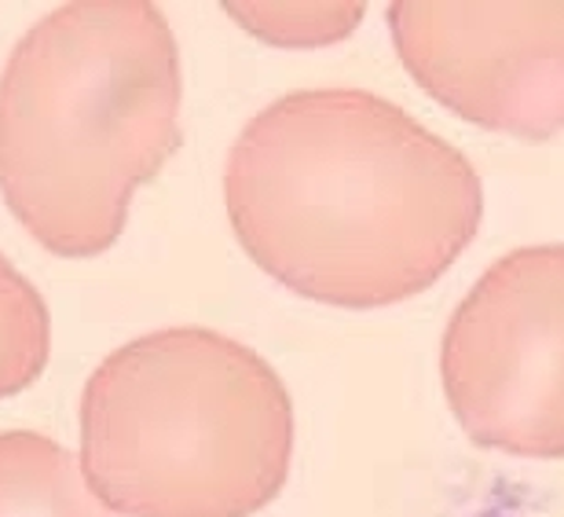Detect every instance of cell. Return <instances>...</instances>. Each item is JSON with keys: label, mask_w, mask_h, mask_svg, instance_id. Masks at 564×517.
<instances>
[{"label": "cell", "mask_w": 564, "mask_h": 517, "mask_svg": "<svg viewBox=\"0 0 564 517\" xmlns=\"http://www.w3.org/2000/svg\"><path fill=\"white\" fill-rule=\"evenodd\" d=\"M228 11L242 26L261 33L275 44H326L341 41L348 30L364 19V4H228Z\"/></svg>", "instance_id": "8"}, {"label": "cell", "mask_w": 564, "mask_h": 517, "mask_svg": "<svg viewBox=\"0 0 564 517\" xmlns=\"http://www.w3.org/2000/svg\"><path fill=\"white\" fill-rule=\"evenodd\" d=\"M408 74L436 104L491 132H564V4H389Z\"/></svg>", "instance_id": "5"}, {"label": "cell", "mask_w": 564, "mask_h": 517, "mask_svg": "<svg viewBox=\"0 0 564 517\" xmlns=\"http://www.w3.org/2000/svg\"><path fill=\"white\" fill-rule=\"evenodd\" d=\"M0 517H115L77 459L37 430L0 433Z\"/></svg>", "instance_id": "6"}, {"label": "cell", "mask_w": 564, "mask_h": 517, "mask_svg": "<svg viewBox=\"0 0 564 517\" xmlns=\"http://www.w3.org/2000/svg\"><path fill=\"white\" fill-rule=\"evenodd\" d=\"M184 74L165 11L85 0L22 33L0 74V195L55 257L121 239L132 195L184 143Z\"/></svg>", "instance_id": "2"}, {"label": "cell", "mask_w": 564, "mask_h": 517, "mask_svg": "<svg viewBox=\"0 0 564 517\" xmlns=\"http://www.w3.org/2000/svg\"><path fill=\"white\" fill-rule=\"evenodd\" d=\"M52 359V316L41 290L0 254V400L19 397Z\"/></svg>", "instance_id": "7"}, {"label": "cell", "mask_w": 564, "mask_h": 517, "mask_svg": "<svg viewBox=\"0 0 564 517\" xmlns=\"http://www.w3.org/2000/svg\"><path fill=\"white\" fill-rule=\"evenodd\" d=\"M290 463L286 381L220 331L132 338L82 389V474L110 514L253 517L286 488Z\"/></svg>", "instance_id": "3"}, {"label": "cell", "mask_w": 564, "mask_h": 517, "mask_svg": "<svg viewBox=\"0 0 564 517\" xmlns=\"http://www.w3.org/2000/svg\"><path fill=\"white\" fill-rule=\"evenodd\" d=\"M224 206L246 257L293 294L381 309L422 294L484 217L455 143L364 88H297L239 132Z\"/></svg>", "instance_id": "1"}, {"label": "cell", "mask_w": 564, "mask_h": 517, "mask_svg": "<svg viewBox=\"0 0 564 517\" xmlns=\"http://www.w3.org/2000/svg\"><path fill=\"white\" fill-rule=\"evenodd\" d=\"M469 517H517V514H506L499 507H488V510H477V514H469Z\"/></svg>", "instance_id": "9"}, {"label": "cell", "mask_w": 564, "mask_h": 517, "mask_svg": "<svg viewBox=\"0 0 564 517\" xmlns=\"http://www.w3.org/2000/svg\"><path fill=\"white\" fill-rule=\"evenodd\" d=\"M451 414L473 444L564 459V243L499 257L440 345Z\"/></svg>", "instance_id": "4"}]
</instances>
